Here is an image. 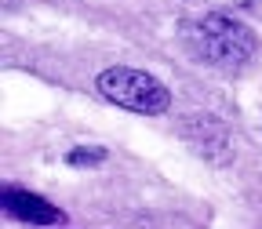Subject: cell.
<instances>
[{
  "label": "cell",
  "instance_id": "6da1fadb",
  "mask_svg": "<svg viewBox=\"0 0 262 229\" xmlns=\"http://www.w3.org/2000/svg\"><path fill=\"white\" fill-rule=\"evenodd\" d=\"M179 40L186 44L189 58L215 65V70H226V73L244 70L255 58V33L219 11L201 15V18H186L179 29Z\"/></svg>",
  "mask_w": 262,
  "mask_h": 229
},
{
  "label": "cell",
  "instance_id": "7a4b0ae2",
  "mask_svg": "<svg viewBox=\"0 0 262 229\" xmlns=\"http://www.w3.org/2000/svg\"><path fill=\"white\" fill-rule=\"evenodd\" d=\"M95 87H98L102 98H110L113 106L142 113V117H157V113H164L171 106L168 87L157 77L142 73V70H131V65H110V70H102Z\"/></svg>",
  "mask_w": 262,
  "mask_h": 229
},
{
  "label": "cell",
  "instance_id": "3957f363",
  "mask_svg": "<svg viewBox=\"0 0 262 229\" xmlns=\"http://www.w3.org/2000/svg\"><path fill=\"white\" fill-rule=\"evenodd\" d=\"M182 135L186 142L201 153L204 160L211 164H229V156H233V142H229V131L222 120H215L211 113H196L182 124Z\"/></svg>",
  "mask_w": 262,
  "mask_h": 229
},
{
  "label": "cell",
  "instance_id": "277c9868",
  "mask_svg": "<svg viewBox=\"0 0 262 229\" xmlns=\"http://www.w3.org/2000/svg\"><path fill=\"white\" fill-rule=\"evenodd\" d=\"M0 204H4V215H11L18 222H33V225H58L66 218L58 208H51L48 200H40L33 193H22V189H4Z\"/></svg>",
  "mask_w": 262,
  "mask_h": 229
},
{
  "label": "cell",
  "instance_id": "5b68a950",
  "mask_svg": "<svg viewBox=\"0 0 262 229\" xmlns=\"http://www.w3.org/2000/svg\"><path fill=\"white\" fill-rule=\"evenodd\" d=\"M66 160L73 164V168H80V164H98V160H106V149H98V146H84V149H70L66 153Z\"/></svg>",
  "mask_w": 262,
  "mask_h": 229
},
{
  "label": "cell",
  "instance_id": "8992f818",
  "mask_svg": "<svg viewBox=\"0 0 262 229\" xmlns=\"http://www.w3.org/2000/svg\"><path fill=\"white\" fill-rule=\"evenodd\" d=\"M233 4H241V8H255L258 0H233Z\"/></svg>",
  "mask_w": 262,
  "mask_h": 229
}]
</instances>
